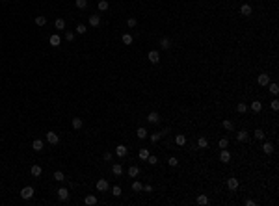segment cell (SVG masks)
Listing matches in <instances>:
<instances>
[{"label":"cell","instance_id":"obj_1","mask_svg":"<svg viewBox=\"0 0 279 206\" xmlns=\"http://www.w3.org/2000/svg\"><path fill=\"white\" fill-rule=\"evenodd\" d=\"M20 197H23L24 201H28V199H32V197H34V188H32V186H26V188H23V189H20Z\"/></svg>","mask_w":279,"mask_h":206},{"label":"cell","instance_id":"obj_2","mask_svg":"<svg viewBox=\"0 0 279 206\" xmlns=\"http://www.w3.org/2000/svg\"><path fill=\"white\" fill-rule=\"evenodd\" d=\"M47 141L50 143V145H58L60 143V136L56 132H47Z\"/></svg>","mask_w":279,"mask_h":206},{"label":"cell","instance_id":"obj_3","mask_svg":"<svg viewBox=\"0 0 279 206\" xmlns=\"http://www.w3.org/2000/svg\"><path fill=\"white\" fill-rule=\"evenodd\" d=\"M220 162H221V163H229V162H231V152H229L227 149H221V152H220Z\"/></svg>","mask_w":279,"mask_h":206},{"label":"cell","instance_id":"obj_4","mask_svg":"<svg viewBox=\"0 0 279 206\" xmlns=\"http://www.w3.org/2000/svg\"><path fill=\"white\" fill-rule=\"evenodd\" d=\"M251 13H253V8H251L249 4H244V6H240V15H242V17H249Z\"/></svg>","mask_w":279,"mask_h":206},{"label":"cell","instance_id":"obj_5","mask_svg":"<svg viewBox=\"0 0 279 206\" xmlns=\"http://www.w3.org/2000/svg\"><path fill=\"white\" fill-rule=\"evenodd\" d=\"M257 82H259V86H268V84H270V74H268V73H262V74H259V78H257Z\"/></svg>","mask_w":279,"mask_h":206},{"label":"cell","instance_id":"obj_6","mask_svg":"<svg viewBox=\"0 0 279 206\" xmlns=\"http://www.w3.org/2000/svg\"><path fill=\"white\" fill-rule=\"evenodd\" d=\"M147 58H149V61H151V63H155V65H156L158 61H160V54H158L156 50H149Z\"/></svg>","mask_w":279,"mask_h":206},{"label":"cell","instance_id":"obj_7","mask_svg":"<svg viewBox=\"0 0 279 206\" xmlns=\"http://www.w3.org/2000/svg\"><path fill=\"white\" fill-rule=\"evenodd\" d=\"M147 121L151 123V125H158V123H160V115H158L156 112H151V113L147 115Z\"/></svg>","mask_w":279,"mask_h":206},{"label":"cell","instance_id":"obj_8","mask_svg":"<svg viewBox=\"0 0 279 206\" xmlns=\"http://www.w3.org/2000/svg\"><path fill=\"white\" fill-rule=\"evenodd\" d=\"M115 154L119 156V158H125V156L129 154V149L125 147V145H117V147H115Z\"/></svg>","mask_w":279,"mask_h":206},{"label":"cell","instance_id":"obj_9","mask_svg":"<svg viewBox=\"0 0 279 206\" xmlns=\"http://www.w3.org/2000/svg\"><path fill=\"white\" fill-rule=\"evenodd\" d=\"M110 186H108V180L106 178H101V180H97V189L99 191H106Z\"/></svg>","mask_w":279,"mask_h":206},{"label":"cell","instance_id":"obj_10","mask_svg":"<svg viewBox=\"0 0 279 206\" xmlns=\"http://www.w3.org/2000/svg\"><path fill=\"white\" fill-rule=\"evenodd\" d=\"M48 43H50V46H60L61 45V39H60L58 33H52L50 39H48Z\"/></svg>","mask_w":279,"mask_h":206},{"label":"cell","instance_id":"obj_11","mask_svg":"<svg viewBox=\"0 0 279 206\" xmlns=\"http://www.w3.org/2000/svg\"><path fill=\"white\" fill-rule=\"evenodd\" d=\"M227 188L231 189V191L238 189V178H229V180H227Z\"/></svg>","mask_w":279,"mask_h":206},{"label":"cell","instance_id":"obj_12","mask_svg":"<svg viewBox=\"0 0 279 206\" xmlns=\"http://www.w3.org/2000/svg\"><path fill=\"white\" fill-rule=\"evenodd\" d=\"M58 197H60V201H67L69 199V189L67 188H60L58 189Z\"/></svg>","mask_w":279,"mask_h":206},{"label":"cell","instance_id":"obj_13","mask_svg":"<svg viewBox=\"0 0 279 206\" xmlns=\"http://www.w3.org/2000/svg\"><path fill=\"white\" fill-rule=\"evenodd\" d=\"M136 136L140 137V139H147V137H149V132H147L143 126H140V128L136 130Z\"/></svg>","mask_w":279,"mask_h":206},{"label":"cell","instance_id":"obj_14","mask_svg":"<svg viewBox=\"0 0 279 206\" xmlns=\"http://www.w3.org/2000/svg\"><path fill=\"white\" fill-rule=\"evenodd\" d=\"M41 173H43L41 165H32V167H30V175H32V176H36V178H37V176H41Z\"/></svg>","mask_w":279,"mask_h":206},{"label":"cell","instance_id":"obj_15","mask_svg":"<svg viewBox=\"0 0 279 206\" xmlns=\"http://www.w3.org/2000/svg\"><path fill=\"white\" fill-rule=\"evenodd\" d=\"M112 173H114L115 176H121V175H123V167H121V163H114V165H112Z\"/></svg>","mask_w":279,"mask_h":206},{"label":"cell","instance_id":"obj_16","mask_svg":"<svg viewBox=\"0 0 279 206\" xmlns=\"http://www.w3.org/2000/svg\"><path fill=\"white\" fill-rule=\"evenodd\" d=\"M99 24H101V17L99 15H89V26L95 28V26H99Z\"/></svg>","mask_w":279,"mask_h":206},{"label":"cell","instance_id":"obj_17","mask_svg":"<svg viewBox=\"0 0 279 206\" xmlns=\"http://www.w3.org/2000/svg\"><path fill=\"white\" fill-rule=\"evenodd\" d=\"M138 175H140V167H138V165H130V167H129V176H130V178H136Z\"/></svg>","mask_w":279,"mask_h":206},{"label":"cell","instance_id":"obj_18","mask_svg":"<svg viewBox=\"0 0 279 206\" xmlns=\"http://www.w3.org/2000/svg\"><path fill=\"white\" fill-rule=\"evenodd\" d=\"M175 143H177L179 147L186 145V136H184V134H177V136H175Z\"/></svg>","mask_w":279,"mask_h":206},{"label":"cell","instance_id":"obj_19","mask_svg":"<svg viewBox=\"0 0 279 206\" xmlns=\"http://www.w3.org/2000/svg\"><path fill=\"white\" fill-rule=\"evenodd\" d=\"M236 139H238V141H248L249 139V134L246 132V130H240V132L236 134Z\"/></svg>","mask_w":279,"mask_h":206},{"label":"cell","instance_id":"obj_20","mask_svg":"<svg viewBox=\"0 0 279 206\" xmlns=\"http://www.w3.org/2000/svg\"><path fill=\"white\" fill-rule=\"evenodd\" d=\"M249 108H251V110H253V112H255V113H259V112H261V110H262V102H261V100H253V104H251Z\"/></svg>","mask_w":279,"mask_h":206},{"label":"cell","instance_id":"obj_21","mask_svg":"<svg viewBox=\"0 0 279 206\" xmlns=\"http://www.w3.org/2000/svg\"><path fill=\"white\" fill-rule=\"evenodd\" d=\"M32 149L36 150V152H39V150H43V141H41V139H34V143H32Z\"/></svg>","mask_w":279,"mask_h":206},{"label":"cell","instance_id":"obj_22","mask_svg":"<svg viewBox=\"0 0 279 206\" xmlns=\"http://www.w3.org/2000/svg\"><path fill=\"white\" fill-rule=\"evenodd\" d=\"M84 202H86L88 206H95L97 204V197L95 195H88L86 199H84Z\"/></svg>","mask_w":279,"mask_h":206},{"label":"cell","instance_id":"obj_23","mask_svg":"<svg viewBox=\"0 0 279 206\" xmlns=\"http://www.w3.org/2000/svg\"><path fill=\"white\" fill-rule=\"evenodd\" d=\"M97 8H99V11H106V9L110 8L108 0H99V4H97Z\"/></svg>","mask_w":279,"mask_h":206},{"label":"cell","instance_id":"obj_24","mask_svg":"<svg viewBox=\"0 0 279 206\" xmlns=\"http://www.w3.org/2000/svg\"><path fill=\"white\" fill-rule=\"evenodd\" d=\"M71 125H73V128H74V130H80V128H82V125H84V121H82L80 117H74Z\"/></svg>","mask_w":279,"mask_h":206},{"label":"cell","instance_id":"obj_25","mask_svg":"<svg viewBox=\"0 0 279 206\" xmlns=\"http://www.w3.org/2000/svg\"><path fill=\"white\" fill-rule=\"evenodd\" d=\"M54 26H56V30H65V20L64 19H56Z\"/></svg>","mask_w":279,"mask_h":206},{"label":"cell","instance_id":"obj_26","mask_svg":"<svg viewBox=\"0 0 279 206\" xmlns=\"http://www.w3.org/2000/svg\"><path fill=\"white\" fill-rule=\"evenodd\" d=\"M262 152L264 154H272L274 152V145H272V143H264L262 145Z\"/></svg>","mask_w":279,"mask_h":206},{"label":"cell","instance_id":"obj_27","mask_svg":"<svg viewBox=\"0 0 279 206\" xmlns=\"http://www.w3.org/2000/svg\"><path fill=\"white\" fill-rule=\"evenodd\" d=\"M160 46H162L164 50H167V49L171 46V41L167 39V37H162V39H160Z\"/></svg>","mask_w":279,"mask_h":206},{"label":"cell","instance_id":"obj_28","mask_svg":"<svg viewBox=\"0 0 279 206\" xmlns=\"http://www.w3.org/2000/svg\"><path fill=\"white\" fill-rule=\"evenodd\" d=\"M74 6L78 9H86L88 8V0H74Z\"/></svg>","mask_w":279,"mask_h":206},{"label":"cell","instance_id":"obj_29","mask_svg":"<svg viewBox=\"0 0 279 206\" xmlns=\"http://www.w3.org/2000/svg\"><path fill=\"white\" fill-rule=\"evenodd\" d=\"M223 128H225L227 132H231V130H234V125L229 119H223Z\"/></svg>","mask_w":279,"mask_h":206},{"label":"cell","instance_id":"obj_30","mask_svg":"<svg viewBox=\"0 0 279 206\" xmlns=\"http://www.w3.org/2000/svg\"><path fill=\"white\" fill-rule=\"evenodd\" d=\"M36 24H37V26H45V24H47V17H45V15H37V17H36Z\"/></svg>","mask_w":279,"mask_h":206},{"label":"cell","instance_id":"obj_31","mask_svg":"<svg viewBox=\"0 0 279 206\" xmlns=\"http://www.w3.org/2000/svg\"><path fill=\"white\" fill-rule=\"evenodd\" d=\"M197 147H199V149H207V147H208L207 137H199V139H197Z\"/></svg>","mask_w":279,"mask_h":206},{"label":"cell","instance_id":"obj_32","mask_svg":"<svg viewBox=\"0 0 279 206\" xmlns=\"http://www.w3.org/2000/svg\"><path fill=\"white\" fill-rule=\"evenodd\" d=\"M54 180L56 182H64L65 180V175L61 173V171H56V173H54Z\"/></svg>","mask_w":279,"mask_h":206},{"label":"cell","instance_id":"obj_33","mask_svg":"<svg viewBox=\"0 0 279 206\" xmlns=\"http://www.w3.org/2000/svg\"><path fill=\"white\" fill-rule=\"evenodd\" d=\"M138 156H140V160H147V156H149V150H147V149H140Z\"/></svg>","mask_w":279,"mask_h":206},{"label":"cell","instance_id":"obj_34","mask_svg":"<svg viewBox=\"0 0 279 206\" xmlns=\"http://www.w3.org/2000/svg\"><path fill=\"white\" fill-rule=\"evenodd\" d=\"M88 32L86 28V24H76V33H80V36H84V33Z\"/></svg>","mask_w":279,"mask_h":206},{"label":"cell","instance_id":"obj_35","mask_svg":"<svg viewBox=\"0 0 279 206\" xmlns=\"http://www.w3.org/2000/svg\"><path fill=\"white\" fill-rule=\"evenodd\" d=\"M147 162H149V165H156V163H158V158H156L155 154H149V156H147Z\"/></svg>","mask_w":279,"mask_h":206},{"label":"cell","instance_id":"obj_36","mask_svg":"<svg viewBox=\"0 0 279 206\" xmlns=\"http://www.w3.org/2000/svg\"><path fill=\"white\" fill-rule=\"evenodd\" d=\"M227 145H229V139H227V137H221V139L218 141V147H220V149H227Z\"/></svg>","mask_w":279,"mask_h":206},{"label":"cell","instance_id":"obj_37","mask_svg":"<svg viewBox=\"0 0 279 206\" xmlns=\"http://www.w3.org/2000/svg\"><path fill=\"white\" fill-rule=\"evenodd\" d=\"M121 41H123V45H130L132 43V36L130 33H125V36L121 37Z\"/></svg>","mask_w":279,"mask_h":206},{"label":"cell","instance_id":"obj_38","mask_svg":"<svg viewBox=\"0 0 279 206\" xmlns=\"http://www.w3.org/2000/svg\"><path fill=\"white\" fill-rule=\"evenodd\" d=\"M197 204H201V206H203V204H208V197H207V195H199V197H197Z\"/></svg>","mask_w":279,"mask_h":206},{"label":"cell","instance_id":"obj_39","mask_svg":"<svg viewBox=\"0 0 279 206\" xmlns=\"http://www.w3.org/2000/svg\"><path fill=\"white\" fill-rule=\"evenodd\" d=\"M142 189H143L142 182H132V191H136V193H138V191H142Z\"/></svg>","mask_w":279,"mask_h":206},{"label":"cell","instance_id":"obj_40","mask_svg":"<svg viewBox=\"0 0 279 206\" xmlns=\"http://www.w3.org/2000/svg\"><path fill=\"white\" fill-rule=\"evenodd\" d=\"M160 137H162V132H158V134H151V136H149V139H151L153 143H156V141L160 139Z\"/></svg>","mask_w":279,"mask_h":206},{"label":"cell","instance_id":"obj_41","mask_svg":"<svg viewBox=\"0 0 279 206\" xmlns=\"http://www.w3.org/2000/svg\"><path fill=\"white\" fill-rule=\"evenodd\" d=\"M167 163H169V165H171V167H177V165H179V160H177V158H175V156H171V158H169V160H167Z\"/></svg>","mask_w":279,"mask_h":206},{"label":"cell","instance_id":"obj_42","mask_svg":"<svg viewBox=\"0 0 279 206\" xmlns=\"http://www.w3.org/2000/svg\"><path fill=\"white\" fill-rule=\"evenodd\" d=\"M112 193H114V195H115V197H119V195H121V193H123V189H121V188H119V186H114V188H112Z\"/></svg>","mask_w":279,"mask_h":206},{"label":"cell","instance_id":"obj_43","mask_svg":"<svg viewBox=\"0 0 279 206\" xmlns=\"http://www.w3.org/2000/svg\"><path fill=\"white\" fill-rule=\"evenodd\" d=\"M253 134H255V137H257V139H264V132H262L261 128H257Z\"/></svg>","mask_w":279,"mask_h":206},{"label":"cell","instance_id":"obj_44","mask_svg":"<svg viewBox=\"0 0 279 206\" xmlns=\"http://www.w3.org/2000/svg\"><path fill=\"white\" fill-rule=\"evenodd\" d=\"M236 110H238V113H246V112H248V106H246V104H242V102H240V104L236 106Z\"/></svg>","mask_w":279,"mask_h":206},{"label":"cell","instance_id":"obj_45","mask_svg":"<svg viewBox=\"0 0 279 206\" xmlns=\"http://www.w3.org/2000/svg\"><path fill=\"white\" fill-rule=\"evenodd\" d=\"M270 106H272V110H274V112H277V110H279V100H277V99H274V100L270 102Z\"/></svg>","mask_w":279,"mask_h":206},{"label":"cell","instance_id":"obj_46","mask_svg":"<svg viewBox=\"0 0 279 206\" xmlns=\"http://www.w3.org/2000/svg\"><path fill=\"white\" fill-rule=\"evenodd\" d=\"M270 93L277 95V93H279V86H277V84H270Z\"/></svg>","mask_w":279,"mask_h":206},{"label":"cell","instance_id":"obj_47","mask_svg":"<svg viewBox=\"0 0 279 206\" xmlns=\"http://www.w3.org/2000/svg\"><path fill=\"white\" fill-rule=\"evenodd\" d=\"M136 22H138V20H136L134 17H130V19L127 20V24H129V28H134V26H136Z\"/></svg>","mask_w":279,"mask_h":206},{"label":"cell","instance_id":"obj_48","mask_svg":"<svg viewBox=\"0 0 279 206\" xmlns=\"http://www.w3.org/2000/svg\"><path fill=\"white\" fill-rule=\"evenodd\" d=\"M73 39H74V33L73 32H67L65 33V41H73Z\"/></svg>","mask_w":279,"mask_h":206},{"label":"cell","instance_id":"obj_49","mask_svg":"<svg viewBox=\"0 0 279 206\" xmlns=\"http://www.w3.org/2000/svg\"><path fill=\"white\" fill-rule=\"evenodd\" d=\"M142 191H145V193H151V191H153V186H149V184H147V186H143Z\"/></svg>","mask_w":279,"mask_h":206},{"label":"cell","instance_id":"obj_50","mask_svg":"<svg viewBox=\"0 0 279 206\" xmlns=\"http://www.w3.org/2000/svg\"><path fill=\"white\" fill-rule=\"evenodd\" d=\"M102 158H104L106 162H110V160H112V152H104V156H102Z\"/></svg>","mask_w":279,"mask_h":206},{"label":"cell","instance_id":"obj_51","mask_svg":"<svg viewBox=\"0 0 279 206\" xmlns=\"http://www.w3.org/2000/svg\"><path fill=\"white\" fill-rule=\"evenodd\" d=\"M246 204H248V206H255V202L251 201V199H248V201H246Z\"/></svg>","mask_w":279,"mask_h":206}]
</instances>
